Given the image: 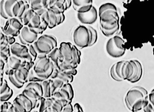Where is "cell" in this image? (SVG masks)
Segmentation results:
<instances>
[{
    "instance_id": "obj_1",
    "label": "cell",
    "mask_w": 154,
    "mask_h": 112,
    "mask_svg": "<svg viewBox=\"0 0 154 112\" xmlns=\"http://www.w3.org/2000/svg\"><path fill=\"white\" fill-rule=\"evenodd\" d=\"M148 92L140 86H135L129 90L125 98L127 108L131 111L142 110L148 102Z\"/></svg>"
},
{
    "instance_id": "obj_2",
    "label": "cell",
    "mask_w": 154,
    "mask_h": 112,
    "mask_svg": "<svg viewBox=\"0 0 154 112\" xmlns=\"http://www.w3.org/2000/svg\"><path fill=\"white\" fill-rule=\"evenodd\" d=\"M98 15L100 30L105 36L111 37L119 32L120 29V16L118 11L107 10Z\"/></svg>"
},
{
    "instance_id": "obj_3",
    "label": "cell",
    "mask_w": 154,
    "mask_h": 112,
    "mask_svg": "<svg viewBox=\"0 0 154 112\" xmlns=\"http://www.w3.org/2000/svg\"><path fill=\"white\" fill-rule=\"evenodd\" d=\"M32 68L37 76L45 80L49 79L54 70V66L47 55L39 54Z\"/></svg>"
},
{
    "instance_id": "obj_4",
    "label": "cell",
    "mask_w": 154,
    "mask_h": 112,
    "mask_svg": "<svg viewBox=\"0 0 154 112\" xmlns=\"http://www.w3.org/2000/svg\"><path fill=\"white\" fill-rule=\"evenodd\" d=\"M38 54L48 55L56 48L58 47V41L54 36L43 34L39 36L33 44Z\"/></svg>"
},
{
    "instance_id": "obj_5",
    "label": "cell",
    "mask_w": 154,
    "mask_h": 112,
    "mask_svg": "<svg viewBox=\"0 0 154 112\" xmlns=\"http://www.w3.org/2000/svg\"><path fill=\"white\" fill-rule=\"evenodd\" d=\"M75 45L79 49L89 47L91 42V33L87 26L80 25L75 29L72 34Z\"/></svg>"
},
{
    "instance_id": "obj_6",
    "label": "cell",
    "mask_w": 154,
    "mask_h": 112,
    "mask_svg": "<svg viewBox=\"0 0 154 112\" xmlns=\"http://www.w3.org/2000/svg\"><path fill=\"white\" fill-rule=\"evenodd\" d=\"M125 42L120 36H114L110 38L106 45V51L109 56L114 58L122 57L126 52Z\"/></svg>"
},
{
    "instance_id": "obj_7",
    "label": "cell",
    "mask_w": 154,
    "mask_h": 112,
    "mask_svg": "<svg viewBox=\"0 0 154 112\" xmlns=\"http://www.w3.org/2000/svg\"><path fill=\"white\" fill-rule=\"evenodd\" d=\"M11 54L23 60L34 62L29 53L28 47L20 42H15L10 46Z\"/></svg>"
},
{
    "instance_id": "obj_8",
    "label": "cell",
    "mask_w": 154,
    "mask_h": 112,
    "mask_svg": "<svg viewBox=\"0 0 154 112\" xmlns=\"http://www.w3.org/2000/svg\"><path fill=\"white\" fill-rule=\"evenodd\" d=\"M39 35L32 31L27 26H24L18 37L20 43L28 46L35 42L39 37Z\"/></svg>"
},
{
    "instance_id": "obj_9",
    "label": "cell",
    "mask_w": 154,
    "mask_h": 112,
    "mask_svg": "<svg viewBox=\"0 0 154 112\" xmlns=\"http://www.w3.org/2000/svg\"><path fill=\"white\" fill-rule=\"evenodd\" d=\"M44 18L48 23V28L51 29L55 26L63 23L65 20V16L64 14L57 15L51 9L49 8L47 11H46L41 16Z\"/></svg>"
},
{
    "instance_id": "obj_10",
    "label": "cell",
    "mask_w": 154,
    "mask_h": 112,
    "mask_svg": "<svg viewBox=\"0 0 154 112\" xmlns=\"http://www.w3.org/2000/svg\"><path fill=\"white\" fill-rule=\"evenodd\" d=\"M98 12L93 6L90 11L85 13H77V17L79 21L85 25H92L94 23L98 18Z\"/></svg>"
},
{
    "instance_id": "obj_11",
    "label": "cell",
    "mask_w": 154,
    "mask_h": 112,
    "mask_svg": "<svg viewBox=\"0 0 154 112\" xmlns=\"http://www.w3.org/2000/svg\"><path fill=\"white\" fill-rule=\"evenodd\" d=\"M73 45L71 43L63 42L60 44L59 48L63 59V61L78 64L73 60Z\"/></svg>"
},
{
    "instance_id": "obj_12",
    "label": "cell",
    "mask_w": 154,
    "mask_h": 112,
    "mask_svg": "<svg viewBox=\"0 0 154 112\" xmlns=\"http://www.w3.org/2000/svg\"><path fill=\"white\" fill-rule=\"evenodd\" d=\"M93 0H72V7L77 13H85L90 11Z\"/></svg>"
},
{
    "instance_id": "obj_13",
    "label": "cell",
    "mask_w": 154,
    "mask_h": 112,
    "mask_svg": "<svg viewBox=\"0 0 154 112\" xmlns=\"http://www.w3.org/2000/svg\"><path fill=\"white\" fill-rule=\"evenodd\" d=\"M23 60L22 59L11 55L8 59V63L5 64V73L6 75H8L10 70H15L23 67Z\"/></svg>"
},
{
    "instance_id": "obj_14",
    "label": "cell",
    "mask_w": 154,
    "mask_h": 112,
    "mask_svg": "<svg viewBox=\"0 0 154 112\" xmlns=\"http://www.w3.org/2000/svg\"><path fill=\"white\" fill-rule=\"evenodd\" d=\"M29 71L25 67H21L14 70V76L18 82L24 86L25 83L28 82Z\"/></svg>"
},
{
    "instance_id": "obj_15",
    "label": "cell",
    "mask_w": 154,
    "mask_h": 112,
    "mask_svg": "<svg viewBox=\"0 0 154 112\" xmlns=\"http://www.w3.org/2000/svg\"><path fill=\"white\" fill-rule=\"evenodd\" d=\"M48 57L51 60L54 66V68L60 70L59 65L64 61L59 48H56L47 55Z\"/></svg>"
},
{
    "instance_id": "obj_16",
    "label": "cell",
    "mask_w": 154,
    "mask_h": 112,
    "mask_svg": "<svg viewBox=\"0 0 154 112\" xmlns=\"http://www.w3.org/2000/svg\"><path fill=\"white\" fill-rule=\"evenodd\" d=\"M22 93L28 97L33 101L34 105V109L37 107L39 103V100L42 98V97H43L38 91L32 88H25Z\"/></svg>"
},
{
    "instance_id": "obj_17",
    "label": "cell",
    "mask_w": 154,
    "mask_h": 112,
    "mask_svg": "<svg viewBox=\"0 0 154 112\" xmlns=\"http://www.w3.org/2000/svg\"><path fill=\"white\" fill-rule=\"evenodd\" d=\"M63 98L72 102L74 96V90L71 83L65 84L60 89Z\"/></svg>"
},
{
    "instance_id": "obj_18",
    "label": "cell",
    "mask_w": 154,
    "mask_h": 112,
    "mask_svg": "<svg viewBox=\"0 0 154 112\" xmlns=\"http://www.w3.org/2000/svg\"><path fill=\"white\" fill-rule=\"evenodd\" d=\"M27 2L30 8L35 11L49 8L48 0H28Z\"/></svg>"
},
{
    "instance_id": "obj_19",
    "label": "cell",
    "mask_w": 154,
    "mask_h": 112,
    "mask_svg": "<svg viewBox=\"0 0 154 112\" xmlns=\"http://www.w3.org/2000/svg\"><path fill=\"white\" fill-rule=\"evenodd\" d=\"M11 55L10 45L7 42L1 44V59L7 64Z\"/></svg>"
},
{
    "instance_id": "obj_20",
    "label": "cell",
    "mask_w": 154,
    "mask_h": 112,
    "mask_svg": "<svg viewBox=\"0 0 154 112\" xmlns=\"http://www.w3.org/2000/svg\"><path fill=\"white\" fill-rule=\"evenodd\" d=\"M1 31L7 36H13L14 37H18L21 31L14 29L9 25L6 21L4 24L3 26H1Z\"/></svg>"
},
{
    "instance_id": "obj_21",
    "label": "cell",
    "mask_w": 154,
    "mask_h": 112,
    "mask_svg": "<svg viewBox=\"0 0 154 112\" xmlns=\"http://www.w3.org/2000/svg\"><path fill=\"white\" fill-rule=\"evenodd\" d=\"M17 96L21 99L26 109L27 112L32 111V110L34 109V102L32 99L23 93L17 95Z\"/></svg>"
},
{
    "instance_id": "obj_22",
    "label": "cell",
    "mask_w": 154,
    "mask_h": 112,
    "mask_svg": "<svg viewBox=\"0 0 154 112\" xmlns=\"http://www.w3.org/2000/svg\"><path fill=\"white\" fill-rule=\"evenodd\" d=\"M42 17L35 12V14L27 26L30 30H35L40 26L42 23Z\"/></svg>"
},
{
    "instance_id": "obj_23",
    "label": "cell",
    "mask_w": 154,
    "mask_h": 112,
    "mask_svg": "<svg viewBox=\"0 0 154 112\" xmlns=\"http://www.w3.org/2000/svg\"><path fill=\"white\" fill-rule=\"evenodd\" d=\"M35 14V11L31 8L27 9L22 16L20 21L24 26H27Z\"/></svg>"
},
{
    "instance_id": "obj_24",
    "label": "cell",
    "mask_w": 154,
    "mask_h": 112,
    "mask_svg": "<svg viewBox=\"0 0 154 112\" xmlns=\"http://www.w3.org/2000/svg\"><path fill=\"white\" fill-rule=\"evenodd\" d=\"M43 88V97L45 98H48L52 96L50 79H47L41 82Z\"/></svg>"
},
{
    "instance_id": "obj_25",
    "label": "cell",
    "mask_w": 154,
    "mask_h": 112,
    "mask_svg": "<svg viewBox=\"0 0 154 112\" xmlns=\"http://www.w3.org/2000/svg\"><path fill=\"white\" fill-rule=\"evenodd\" d=\"M26 2V1H24L23 0H18L14 4L12 8V10H11L13 17L17 18L18 17Z\"/></svg>"
},
{
    "instance_id": "obj_26",
    "label": "cell",
    "mask_w": 154,
    "mask_h": 112,
    "mask_svg": "<svg viewBox=\"0 0 154 112\" xmlns=\"http://www.w3.org/2000/svg\"><path fill=\"white\" fill-rule=\"evenodd\" d=\"M143 111L154 112V89L148 95V103L143 108Z\"/></svg>"
},
{
    "instance_id": "obj_27",
    "label": "cell",
    "mask_w": 154,
    "mask_h": 112,
    "mask_svg": "<svg viewBox=\"0 0 154 112\" xmlns=\"http://www.w3.org/2000/svg\"><path fill=\"white\" fill-rule=\"evenodd\" d=\"M49 79H50L52 95L56 91L59 90L60 89H62L65 84L63 80L59 78H56L55 79L49 78Z\"/></svg>"
},
{
    "instance_id": "obj_28",
    "label": "cell",
    "mask_w": 154,
    "mask_h": 112,
    "mask_svg": "<svg viewBox=\"0 0 154 112\" xmlns=\"http://www.w3.org/2000/svg\"><path fill=\"white\" fill-rule=\"evenodd\" d=\"M6 21L10 26L16 30L21 31L24 26L23 24L20 19L16 17H12L6 20Z\"/></svg>"
},
{
    "instance_id": "obj_29",
    "label": "cell",
    "mask_w": 154,
    "mask_h": 112,
    "mask_svg": "<svg viewBox=\"0 0 154 112\" xmlns=\"http://www.w3.org/2000/svg\"><path fill=\"white\" fill-rule=\"evenodd\" d=\"M15 112H27L26 109L21 99L17 96L13 102Z\"/></svg>"
},
{
    "instance_id": "obj_30",
    "label": "cell",
    "mask_w": 154,
    "mask_h": 112,
    "mask_svg": "<svg viewBox=\"0 0 154 112\" xmlns=\"http://www.w3.org/2000/svg\"><path fill=\"white\" fill-rule=\"evenodd\" d=\"M18 0H5L4 3L5 10L9 18L13 17L11 10L13 5Z\"/></svg>"
},
{
    "instance_id": "obj_31",
    "label": "cell",
    "mask_w": 154,
    "mask_h": 112,
    "mask_svg": "<svg viewBox=\"0 0 154 112\" xmlns=\"http://www.w3.org/2000/svg\"><path fill=\"white\" fill-rule=\"evenodd\" d=\"M57 78L63 80L65 84L72 83L74 80V76L66 74L59 71L57 75Z\"/></svg>"
},
{
    "instance_id": "obj_32",
    "label": "cell",
    "mask_w": 154,
    "mask_h": 112,
    "mask_svg": "<svg viewBox=\"0 0 154 112\" xmlns=\"http://www.w3.org/2000/svg\"><path fill=\"white\" fill-rule=\"evenodd\" d=\"M51 97L53 101V104L51 107L52 112H62L64 107L61 101L59 99L54 98L52 96Z\"/></svg>"
},
{
    "instance_id": "obj_33",
    "label": "cell",
    "mask_w": 154,
    "mask_h": 112,
    "mask_svg": "<svg viewBox=\"0 0 154 112\" xmlns=\"http://www.w3.org/2000/svg\"><path fill=\"white\" fill-rule=\"evenodd\" d=\"M0 107L1 112H15V108L13 103L7 101L2 102Z\"/></svg>"
},
{
    "instance_id": "obj_34",
    "label": "cell",
    "mask_w": 154,
    "mask_h": 112,
    "mask_svg": "<svg viewBox=\"0 0 154 112\" xmlns=\"http://www.w3.org/2000/svg\"><path fill=\"white\" fill-rule=\"evenodd\" d=\"M78 64L74 63H70V62L63 61L60 63L59 65L60 71L72 69H76L78 67Z\"/></svg>"
},
{
    "instance_id": "obj_35",
    "label": "cell",
    "mask_w": 154,
    "mask_h": 112,
    "mask_svg": "<svg viewBox=\"0 0 154 112\" xmlns=\"http://www.w3.org/2000/svg\"><path fill=\"white\" fill-rule=\"evenodd\" d=\"M109 10L118 11L117 7L114 4L111 3H106L103 4L102 5L100 6L99 8L98 14L104 12V11Z\"/></svg>"
},
{
    "instance_id": "obj_36",
    "label": "cell",
    "mask_w": 154,
    "mask_h": 112,
    "mask_svg": "<svg viewBox=\"0 0 154 112\" xmlns=\"http://www.w3.org/2000/svg\"><path fill=\"white\" fill-rule=\"evenodd\" d=\"M14 70H10L9 73H8V79H9V81H10L11 84H12L13 86H15L17 89H21L23 86L20 84V83L18 82V81L16 80L14 76Z\"/></svg>"
},
{
    "instance_id": "obj_37",
    "label": "cell",
    "mask_w": 154,
    "mask_h": 112,
    "mask_svg": "<svg viewBox=\"0 0 154 112\" xmlns=\"http://www.w3.org/2000/svg\"><path fill=\"white\" fill-rule=\"evenodd\" d=\"M26 88H32L38 91L42 96L43 95V88L41 82H30L28 83Z\"/></svg>"
},
{
    "instance_id": "obj_38",
    "label": "cell",
    "mask_w": 154,
    "mask_h": 112,
    "mask_svg": "<svg viewBox=\"0 0 154 112\" xmlns=\"http://www.w3.org/2000/svg\"><path fill=\"white\" fill-rule=\"evenodd\" d=\"M88 27L91 33V42L90 44L89 47H91L93 46L97 41L98 38V34L97 30L95 29L93 27L91 26H88Z\"/></svg>"
},
{
    "instance_id": "obj_39",
    "label": "cell",
    "mask_w": 154,
    "mask_h": 112,
    "mask_svg": "<svg viewBox=\"0 0 154 112\" xmlns=\"http://www.w3.org/2000/svg\"><path fill=\"white\" fill-rule=\"evenodd\" d=\"M44 80L43 79H41L37 76V75L36 74L35 72H34V70H33V68L29 70L28 76V82H42Z\"/></svg>"
},
{
    "instance_id": "obj_40",
    "label": "cell",
    "mask_w": 154,
    "mask_h": 112,
    "mask_svg": "<svg viewBox=\"0 0 154 112\" xmlns=\"http://www.w3.org/2000/svg\"><path fill=\"white\" fill-rule=\"evenodd\" d=\"M11 90H12V89L8 86L7 81L4 79L3 83L1 85V95L5 94Z\"/></svg>"
},
{
    "instance_id": "obj_41",
    "label": "cell",
    "mask_w": 154,
    "mask_h": 112,
    "mask_svg": "<svg viewBox=\"0 0 154 112\" xmlns=\"http://www.w3.org/2000/svg\"><path fill=\"white\" fill-rule=\"evenodd\" d=\"M29 50V53L32 56L33 61L35 62L37 59V56L38 55V53L37 52V50L35 48V47L33 45V44H31L28 46Z\"/></svg>"
},
{
    "instance_id": "obj_42",
    "label": "cell",
    "mask_w": 154,
    "mask_h": 112,
    "mask_svg": "<svg viewBox=\"0 0 154 112\" xmlns=\"http://www.w3.org/2000/svg\"><path fill=\"white\" fill-rule=\"evenodd\" d=\"M110 75L111 76L113 80L116 81H118V82L123 81L118 76L117 73H116V72L115 64H114L112 66L111 68L110 69Z\"/></svg>"
},
{
    "instance_id": "obj_43",
    "label": "cell",
    "mask_w": 154,
    "mask_h": 112,
    "mask_svg": "<svg viewBox=\"0 0 154 112\" xmlns=\"http://www.w3.org/2000/svg\"><path fill=\"white\" fill-rule=\"evenodd\" d=\"M5 0H1V4H0V14L1 16L5 20H7L9 19L8 16L5 10L4 3Z\"/></svg>"
},
{
    "instance_id": "obj_44",
    "label": "cell",
    "mask_w": 154,
    "mask_h": 112,
    "mask_svg": "<svg viewBox=\"0 0 154 112\" xmlns=\"http://www.w3.org/2000/svg\"><path fill=\"white\" fill-rule=\"evenodd\" d=\"M13 95V91L12 90L10 92L5 94L1 95V102H4L8 101L12 97Z\"/></svg>"
},
{
    "instance_id": "obj_45",
    "label": "cell",
    "mask_w": 154,
    "mask_h": 112,
    "mask_svg": "<svg viewBox=\"0 0 154 112\" xmlns=\"http://www.w3.org/2000/svg\"><path fill=\"white\" fill-rule=\"evenodd\" d=\"M74 112L73 107L71 103H69L67 105L63 107L62 112Z\"/></svg>"
},
{
    "instance_id": "obj_46",
    "label": "cell",
    "mask_w": 154,
    "mask_h": 112,
    "mask_svg": "<svg viewBox=\"0 0 154 112\" xmlns=\"http://www.w3.org/2000/svg\"><path fill=\"white\" fill-rule=\"evenodd\" d=\"M7 41L10 46L16 42L15 37L11 36H7Z\"/></svg>"
},
{
    "instance_id": "obj_47",
    "label": "cell",
    "mask_w": 154,
    "mask_h": 112,
    "mask_svg": "<svg viewBox=\"0 0 154 112\" xmlns=\"http://www.w3.org/2000/svg\"><path fill=\"white\" fill-rule=\"evenodd\" d=\"M73 107V110L74 112H83V108L81 107V106L78 103H75Z\"/></svg>"
},
{
    "instance_id": "obj_48",
    "label": "cell",
    "mask_w": 154,
    "mask_h": 112,
    "mask_svg": "<svg viewBox=\"0 0 154 112\" xmlns=\"http://www.w3.org/2000/svg\"><path fill=\"white\" fill-rule=\"evenodd\" d=\"M46 106L47 108L51 107L53 104V99L51 98V97L48 98H46Z\"/></svg>"
},
{
    "instance_id": "obj_49",
    "label": "cell",
    "mask_w": 154,
    "mask_h": 112,
    "mask_svg": "<svg viewBox=\"0 0 154 112\" xmlns=\"http://www.w3.org/2000/svg\"><path fill=\"white\" fill-rule=\"evenodd\" d=\"M59 2L63 3L64 4H65V2H66L65 0H48L49 7L51 6L54 5V4Z\"/></svg>"
},
{
    "instance_id": "obj_50",
    "label": "cell",
    "mask_w": 154,
    "mask_h": 112,
    "mask_svg": "<svg viewBox=\"0 0 154 112\" xmlns=\"http://www.w3.org/2000/svg\"><path fill=\"white\" fill-rule=\"evenodd\" d=\"M65 8L66 11L69 9L72 4V0H65Z\"/></svg>"
},
{
    "instance_id": "obj_51",
    "label": "cell",
    "mask_w": 154,
    "mask_h": 112,
    "mask_svg": "<svg viewBox=\"0 0 154 112\" xmlns=\"http://www.w3.org/2000/svg\"><path fill=\"white\" fill-rule=\"evenodd\" d=\"M6 63L3 60L1 59V68H0V72H5V68Z\"/></svg>"
},
{
    "instance_id": "obj_52",
    "label": "cell",
    "mask_w": 154,
    "mask_h": 112,
    "mask_svg": "<svg viewBox=\"0 0 154 112\" xmlns=\"http://www.w3.org/2000/svg\"><path fill=\"white\" fill-rule=\"evenodd\" d=\"M132 1V0H128V1H127V2H128V3H130ZM140 1H141V2H142V1H145V0H140Z\"/></svg>"
}]
</instances>
